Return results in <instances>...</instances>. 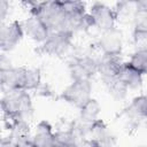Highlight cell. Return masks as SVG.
<instances>
[{
  "label": "cell",
  "instance_id": "1",
  "mask_svg": "<svg viewBox=\"0 0 147 147\" xmlns=\"http://www.w3.org/2000/svg\"><path fill=\"white\" fill-rule=\"evenodd\" d=\"M1 108L9 121L29 122L33 114L31 95L24 90L5 92L1 99Z\"/></svg>",
  "mask_w": 147,
  "mask_h": 147
},
{
  "label": "cell",
  "instance_id": "2",
  "mask_svg": "<svg viewBox=\"0 0 147 147\" xmlns=\"http://www.w3.org/2000/svg\"><path fill=\"white\" fill-rule=\"evenodd\" d=\"M100 57V56H99ZM91 54H78L69 61V74L72 80H91L98 74V60Z\"/></svg>",
  "mask_w": 147,
  "mask_h": 147
},
{
  "label": "cell",
  "instance_id": "3",
  "mask_svg": "<svg viewBox=\"0 0 147 147\" xmlns=\"http://www.w3.org/2000/svg\"><path fill=\"white\" fill-rule=\"evenodd\" d=\"M91 80H72L60 94V98L65 102L77 107L78 109L86 103L92 96Z\"/></svg>",
  "mask_w": 147,
  "mask_h": 147
},
{
  "label": "cell",
  "instance_id": "4",
  "mask_svg": "<svg viewBox=\"0 0 147 147\" xmlns=\"http://www.w3.org/2000/svg\"><path fill=\"white\" fill-rule=\"evenodd\" d=\"M74 33L70 32H53L40 45L38 52L51 56H62L68 53L72 44Z\"/></svg>",
  "mask_w": 147,
  "mask_h": 147
},
{
  "label": "cell",
  "instance_id": "5",
  "mask_svg": "<svg viewBox=\"0 0 147 147\" xmlns=\"http://www.w3.org/2000/svg\"><path fill=\"white\" fill-rule=\"evenodd\" d=\"M28 69L29 68L26 67H13V65L9 68L0 69V82L3 93L15 90L25 91Z\"/></svg>",
  "mask_w": 147,
  "mask_h": 147
},
{
  "label": "cell",
  "instance_id": "6",
  "mask_svg": "<svg viewBox=\"0 0 147 147\" xmlns=\"http://www.w3.org/2000/svg\"><path fill=\"white\" fill-rule=\"evenodd\" d=\"M23 24L20 21H11L2 23L0 29V48L2 52L14 49L24 37Z\"/></svg>",
  "mask_w": 147,
  "mask_h": 147
},
{
  "label": "cell",
  "instance_id": "7",
  "mask_svg": "<svg viewBox=\"0 0 147 147\" xmlns=\"http://www.w3.org/2000/svg\"><path fill=\"white\" fill-rule=\"evenodd\" d=\"M96 46L101 54L105 55H121L123 48V34L119 29L111 28L101 31Z\"/></svg>",
  "mask_w": 147,
  "mask_h": 147
},
{
  "label": "cell",
  "instance_id": "8",
  "mask_svg": "<svg viewBox=\"0 0 147 147\" xmlns=\"http://www.w3.org/2000/svg\"><path fill=\"white\" fill-rule=\"evenodd\" d=\"M94 28L99 29L100 31H106L111 28H115V23L117 21L115 10L110 8L109 6L101 3V2H94L88 11Z\"/></svg>",
  "mask_w": 147,
  "mask_h": 147
},
{
  "label": "cell",
  "instance_id": "9",
  "mask_svg": "<svg viewBox=\"0 0 147 147\" xmlns=\"http://www.w3.org/2000/svg\"><path fill=\"white\" fill-rule=\"evenodd\" d=\"M22 24H23L24 33L36 42H39V44L45 42L51 34L48 28L37 15L30 14V16L25 18L22 22Z\"/></svg>",
  "mask_w": 147,
  "mask_h": 147
},
{
  "label": "cell",
  "instance_id": "10",
  "mask_svg": "<svg viewBox=\"0 0 147 147\" xmlns=\"http://www.w3.org/2000/svg\"><path fill=\"white\" fill-rule=\"evenodd\" d=\"M125 62L122 61L121 55H105L101 54L98 60V74L101 79H109L117 77L121 68Z\"/></svg>",
  "mask_w": 147,
  "mask_h": 147
},
{
  "label": "cell",
  "instance_id": "11",
  "mask_svg": "<svg viewBox=\"0 0 147 147\" xmlns=\"http://www.w3.org/2000/svg\"><path fill=\"white\" fill-rule=\"evenodd\" d=\"M33 147H55V132L47 121H40L31 136Z\"/></svg>",
  "mask_w": 147,
  "mask_h": 147
},
{
  "label": "cell",
  "instance_id": "12",
  "mask_svg": "<svg viewBox=\"0 0 147 147\" xmlns=\"http://www.w3.org/2000/svg\"><path fill=\"white\" fill-rule=\"evenodd\" d=\"M88 138L99 141L105 147L115 146V136L102 119H98L90 125Z\"/></svg>",
  "mask_w": 147,
  "mask_h": 147
},
{
  "label": "cell",
  "instance_id": "13",
  "mask_svg": "<svg viewBox=\"0 0 147 147\" xmlns=\"http://www.w3.org/2000/svg\"><path fill=\"white\" fill-rule=\"evenodd\" d=\"M118 79L129 88V90H137L142 85V75L132 68L127 62L123 64L118 75Z\"/></svg>",
  "mask_w": 147,
  "mask_h": 147
},
{
  "label": "cell",
  "instance_id": "14",
  "mask_svg": "<svg viewBox=\"0 0 147 147\" xmlns=\"http://www.w3.org/2000/svg\"><path fill=\"white\" fill-rule=\"evenodd\" d=\"M127 118L132 121H141L147 119V95H138L136 96L131 103L124 109Z\"/></svg>",
  "mask_w": 147,
  "mask_h": 147
},
{
  "label": "cell",
  "instance_id": "15",
  "mask_svg": "<svg viewBox=\"0 0 147 147\" xmlns=\"http://www.w3.org/2000/svg\"><path fill=\"white\" fill-rule=\"evenodd\" d=\"M101 113V106L98 100L91 98L86 103L79 108V119L86 124H92L99 119Z\"/></svg>",
  "mask_w": 147,
  "mask_h": 147
},
{
  "label": "cell",
  "instance_id": "16",
  "mask_svg": "<svg viewBox=\"0 0 147 147\" xmlns=\"http://www.w3.org/2000/svg\"><path fill=\"white\" fill-rule=\"evenodd\" d=\"M107 91L111 94L113 98H115L116 100H122L126 96V93L129 91V88L118 79V77H114V78H109V79H105L102 80Z\"/></svg>",
  "mask_w": 147,
  "mask_h": 147
},
{
  "label": "cell",
  "instance_id": "17",
  "mask_svg": "<svg viewBox=\"0 0 147 147\" xmlns=\"http://www.w3.org/2000/svg\"><path fill=\"white\" fill-rule=\"evenodd\" d=\"M137 9H138L137 1H121V2H117L116 7L114 8L117 20L130 18L132 21Z\"/></svg>",
  "mask_w": 147,
  "mask_h": 147
},
{
  "label": "cell",
  "instance_id": "18",
  "mask_svg": "<svg viewBox=\"0 0 147 147\" xmlns=\"http://www.w3.org/2000/svg\"><path fill=\"white\" fill-rule=\"evenodd\" d=\"M132 68H134L137 71H139L142 76L147 75V49L145 51H134L130 60L127 62Z\"/></svg>",
  "mask_w": 147,
  "mask_h": 147
},
{
  "label": "cell",
  "instance_id": "19",
  "mask_svg": "<svg viewBox=\"0 0 147 147\" xmlns=\"http://www.w3.org/2000/svg\"><path fill=\"white\" fill-rule=\"evenodd\" d=\"M138 9L133 16V24L137 29L147 30V1H137Z\"/></svg>",
  "mask_w": 147,
  "mask_h": 147
},
{
  "label": "cell",
  "instance_id": "20",
  "mask_svg": "<svg viewBox=\"0 0 147 147\" xmlns=\"http://www.w3.org/2000/svg\"><path fill=\"white\" fill-rule=\"evenodd\" d=\"M132 44L134 46V51H145V49H147V30L133 28Z\"/></svg>",
  "mask_w": 147,
  "mask_h": 147
},
{
  "label": "cell",
  "instance_id": "21",
  "mask_svg": "<svg viewBox=\"0 0 147 147\" xmlns=\"http://www.w3.org/2000/svg\"><path fill=\"white\" fill-rule=\"evenodd\" d=\"M8 11H9V2L6 1V0H0V20H1V24L6 20V17L8 15Z\"/></svg>",
  "mask_w": 147,
  "mask_h": 147
},
{
  "label": "cell",
  "instance_id": "22",
  "mask_svg": "<svg viewBox=\"0 0 147 147\" xmlns=\"http://www.w3.org/2000/svg\"><path fill=\"white\" fill-rule=\"evenodd\" d=\"M57 147H79L77 142H69V144H65V145H61V146H57Z\"/></svg>",
  "mask_w": 147,
  "mask_h": 147
},
{
  "label": "cell",
  "instance_id": "23",
  "mask_svg": "<svg viewBox=\"0 0 147 147\" xmlns=\"http://www.w3.org/2000/svg\"><path fill=\"white\" fill-rule=\"evenodd\" d=\"M137 147H147V146H137Z\"/></svg>",
  "mask_w": 147,
  "mask_h": 147
},
{
  "label": "cell",
  "instance_id": "24",
  "mask_svg": "<svg viewBox=\"0 0 147 147\" xmlns=\"http://www.w3.org/2000/svg\"><path fill=\"white\" fill-rule=\"evenodd\" d=\"M109 147H116V146H109Z\"/></svg>",
  "mask_w": 147,
  "mask_h": 147
}]
</instances>
